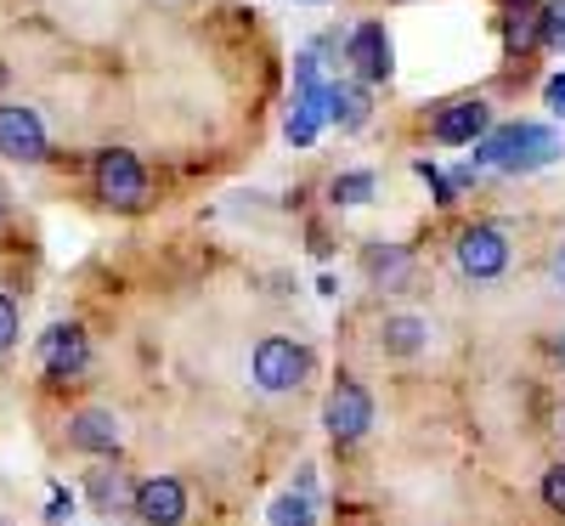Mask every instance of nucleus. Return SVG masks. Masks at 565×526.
I'll use <instances>...</instances> for the list:
<instances>
[{
    "mask_svg": "<svg viewBox=\"0 0 565 526\" xmlns=\"http://www.w3.org/2000/svg\"><path fill=\"white\" fill-rule=\"evenodd\" d=\"M481 159H487L492 170L526 176V170H543V165L559 159V136H554L548 125H532V119L498 125V130H487V141H481Z\"/></svg>",
    "mask_w": 565,
    "mask_h": 526,
    "instance_id": "nucleus-1",
    "label": "nucleus"
},
{
    "mask_svg": "<svg viewBox=\"0 0 565 526\" xmlns=\"http://www.w3.org/2000/svg\"><path fill=\"white\" fill-rule=\"evenodd\" d=\"M509 238H503V227H492V221H469L463 232H458V244H452V261H458V272L469 277V283H498L503 272H509Z\"/></svg>",
    "mask_w": 565,
    "mask_h": 526,
    "instance_id": "nucleus-2",
    "label": "nucleus"
},
{
    "mask_svg": "<svg viewBox=\"0 0 565 526\" xmlns=\"http://www.w3.org/2000/svg\"><path fill=\"white\" fill-rule=\"evenodd\" d=\"M90 181H97V199L114 210H141L148 204V170L130 148H103L97 165H90Z\"/></svg>",
    "mask_w": 565,
    "mask_h": 526,
    "instance_id": "nucleus-3",
    "label": "nucleus"
},
{
    "mask_svg": "<svg viewBox=\"0 0 565 526\" xmlns=\"http://www.w3.org/2000/svg\"><path fill=\"white\" fill-rule=\"evenodd\" d=\"M255 386L282 397V391H300L306 379H311V351L300 340H282V334H266V340L255 346Z\"/></svg>",
    "mask_w": 565,
    "mask_h": 526,
    "instance_id": "nucleus-4",
    "label": "nucleus"
},
{
    "mask_svg": "<svg viewBox=\"0 0 565 526\" xmlns=\"http://www.w3.org/2000/svg\"><path fill=\"white\" fill-rule=\"evenodd\" d=\"M322 424L334 442H362L367 424H373V391L362 379H340L334 391H328V408H322Z\"/></svg>",
    "mask_w": 565,
    "mask_h": 526,
    "instance_id": "nucleus-5",
    "label": "nucleus"
},
{
    "mask_svg": "<svg viewBox=\"0 0 565 526\" xmlns=\"http://www.w3.org/2000/svg\"><path fill=\"white\" fill-rule=\"evenodd\" d=\"M0 154L18 159V165H40L52 154V141H45V125L29 103H0Z\"/></svg>",
    "mask_w": 565,
    "mask_h": 526,
    "instance_id": "nucleus-6",
    "label": "nucleus"
},
{
    "mask_svg": "<svg viewBox=\"0 0 565 526\" xmlns=\"http://www.w3.org/2000/svg\"><path fill=\"white\" fill-rule=\"evenodd\" d=\"M130 515L141 526H181L186 520V487L175 482V475H148V482H136Z\"/></svg>",
    "mask_w": 565,
    "mask_h": 526,
    "instance_id": "nucleus-7",
    "label": "nucleus"
},
{
    "mask_svg": "<svg viewBox=\"0 0 565 526\" xmlns=\"http://www.w3.org/2000/svg\"><path fill=\"white\" fill-rule=\"evenodd\" d=\"M40 368H45V379H79V374L90 368L85 328H79V323H57V328L40 340Z\"/></svg>",
    "mask_w": 565,
    "mask_h": 526,
    "instance_id": "nucleus-8",
    "label": "nucleus"
},
{
    "mask_svg": "<svg viewBox=\"0 0 565 526\" xmlns=\"http://www.w3.org/2000/svg\"><path fill=\"white\" fill-rule=\"evenodd\" d=\"M119 413L114 408H79L68 419V448L74 453H90V459H114L119 453Z\"/></svg>",
    "mask_w": 565,
    "mask_h": 526,
    "instance_id": "nucleus-9",
    "label": "nucleus"
},
{
    "mask_svg": "<svg viewBox=\"0 0 565 526\" xmlns=\"http://www.w3.org/2000/svg\"><path fill=\"white\" fill-rule=\"evenodd\" d=\"M345 63H356V74H362V85H380V80H391V34H385V23H362L351 40H345Z\"/></svg>",
    "mask_w": 565,
    "mask_h": 526,
    "instance_id": "nucleus-10",
    "label": "nucleus"
},
{
    "mask_svg": "<svg viewBox=\"0 0 565 526\" xmlns=\"http://www.w3.org/2000/svg\"><path fill=\"white\" fill-rule=\"evenodd\" d=\"M487 125H492V114H487L481 97H458V103H447L436 114L430 130H436V141H447V148H469V141L487 136Z\"/></svg>",
    "mask_w": 565,
    "mask_h": 526,
    "instance_id": "nucleus-11",
    "label": "nucleus"
},
{
    "mask_svg": "<svg viewBox=\"0 0 565 526\" xmlns=\"http://www.w3.org/2000/svg\"><path fill=\"white\" fill-rule=\"evenodd\" d=\"M362 272L380 283V290H407L413 283V250L407 244H385L380 238V244L362 250Z\"/></svg>",
    "mask_w": 565,
    "mask_h": 526,
    "instance_id": "nucleus-12",
    "label": "nucleus"
},
{
    "mask_svg": "<svg viewBox=\"0 0 565 526\" xmlns=\"http://www.w3.org/2000/svg\"><path fill=\"white\" fill-rule=\"evenodd\" d=\"M85 498H90V509L97 515H130V504H136V482L125 470H90L85 475Z\"/></svg>",
    "mask_w": 565,
    "mask_h": 526,
    "instance_id": "nucleus-13",
    "label": "nucleus"
},
{
    "mask_svg": "<svg viewBox=\"0 0 565 526\" xmlns=\"http://www.w3.org/2000/svg\"><path fill=\"white\" fill-rule=\"evenodd\" d=\"M380 346H385V357H418L424 346H430V317L391 312V317L380 323Z\"/></svg>",
    "mask_w": 565,
    "mask_h": 526,
    "instance_id": "nucleus-14",
    "label": "nucleus"
},
{
    "mask_svg": "<svg viewBox=\"0 0 565 526\" xmlns=\"http://www.w3.org/2000/svg\"><path fill=\"white\" fill-rule=\"evenodd\" d=\"M322 114L334 119L340 130H362L367 125V85H356V80L322 85Z\"/></svg>",
    "mask_w": 565,
    "mask_h": 526,
    "instance_id": "nucleus-15",
    "label": "nucleus"
},
{
    "mask_svg": "<svg viewBox=\"0 0 565 526\" xmlns=\"http://www.w3.org/2000/svg\"><path fill=\"white\" fill-rule=\"evenodd\" d=\"M537 29H543V12L532 7V0H526V7H514V12H509V23H503L509 52H532V45H537Z\"/></svg>",
    "mask_w": 565,
    "mask_h": 526,
    "instance_id": "nucleus-16",
    "label": "nucleus"
},
{
    "mask_svg": "<svg viewBox=\"0 0 565 526\" xmlns=\"http://www.w3.org/2000/svg\"><path fill=\"white\" fill-rule=\"evenodd\" d=\"M367 199H373V176L367 170L334 176V204H367Z\"/></svg>",
    "mask_w": 565,
    "mask_h": 526,
    "instance_id": "nucleus-17",
    "label": "nucleus"
},
{
    "mask_svg": "<svg viewBox=\"0 0 565 526\" xmlns=\"http://www.w3.org/2000/svg\"><path fill=\"white\" fill-rule=\"evenodd\" d=\"M18 334H23V317H18V301L12 295H0V357H7L18 346Z\"/></svg>",
    "mask_w": 565,
    "mask_h": 526,
    "instance_id": "nucleus-18",
    "label": "nucleus"
},
{
    "mask_svg": "<svg viewBox=\"0 0 565 526\" xmlns=\"http://www.w3.org/2000/svg\"><path fill=\"white\" fill-rule=\"evenodd\" d=\"M543 45H554V52H565V0H554V7H543V29H537Z\"/></svg>",
    "mask_w": 565,
    "mask_h": 526,
    "instance_id": "nucleus-19",
    "label": "nucleus"
},
{
    "mask_svg": "<svg viewBox=\"0 0 565 526\" xmlns=\"http://www.w3.org/2000/svg\"><path fill=\"white\" fill-rule=\"evenodd\" d=\"M543 504H548L554 515H565V459H559L554 470H543Z\"/></svg>",
    "mask_w": 565,
    "mask_h": 526,
    "instance_id": "nucleus-20",
    "label": "nucleus"
},
{
    "mask_svg": "<svg viewBox=\"0 0 565 526\" xmlns=\"http://www.w3.org/2000/svg\"><path fill=\"white\" fill-rule=\"evenodd\" d=\"M271 520H277V526H311V515H306V504H300V498H277Z\"/></svg>",
    "mask_w": 565,
    "mask_h": 526,
    "instance_id": "nucleus-21",
    "label": "nucleus"
},
{
    "mask_svg": "<svg viewBox=\"0 0 565 526\" xmlns=\"http://www.w3.org/2000/svg\"><path fill=\"white\" fill-rule=\"evenodd\" d=\"M548 283H554V290L565 295V238H559V244L548 250Z\"/></svg>",
    "mask_w": 565,
    "mask_h": 526,
    "instance_id": "nucleus-22",
    "label": "nucleus"
},
{
    "mask_svg": "<svg viewBox=\"0 0 565 526\" xmlns=\"http://www.w3.org/2000/svg\"><path fill=\"white\" fill-rule=\"evenodd\" d=\"M548 108H554V114H565V74H559V80H548Z\"/></svg>",
    "mask_w": 565,
    "mask_h": 526,
    "instance_id": "nucleus-23",
    "label": "nucleus"
},
{
    "mask_svg": "<svg viewBox=\"0 0 565 526\" xmlns=\"http://www.w3.org/2000/svg\"><path fill=\"white\" fill-rule=\"evenodd\" d=\"M7 215H12V187L0 181V221H7Z\"/></svg>",
    "mask_w": 565,
    "mask_h": 526,
    "instance_id": "nucleus-24",
    "label": "nucleus"
},
{
    "mask_svg": "<svg viewBox=\"0 0 565 526\" xmlns=\"http://www.w3.org/2000/svg\"><path fill=\"white\" fill-rule=\"evenodd\" d=\"M548 351H554V362H559V368H565V328H559V334H554V346H548Z\"/></svg>",
    "mask_w": 565,
    "mask_h": 526,
    "instance_id": "nucleus-25",
    "label": "nucleus"
},
{
    "mask_svg": "<svg viewBox=\"0 0 565 526\" xmlns=\"http://www.w3.org/2000/svg\"><path fill=\"white\" fill-rule=\"evenodd\" d=\"M554 436H559V442H565V408H559V413H554Z\"/></svg>",
    "mask_w": 565,
    "mask_h": 526,
    "instance_id": "nucleus-26",
    "label": "nucleus"
},
{
    "mask_svg": "<svg viewBox=\"0 0 565 526\" xmlns=\"http://www.w3.org/2000/svg\"><path fill=\"white\" fill-rule=\"evenodd\" d=\"M0 85H7V69H0Z\"/></svg>",
    "mask_w": 565,
    "mask_h": 526,
    "instance_id": "nucleus-27",
    "label": "nucleus"
},
{
    "mask_svg": "<svg viewBox=\"0 0 565 526\" xmlns=\"http://www.w3.org/2000/svg\"><path fill=\"white\" fill-rule=\"evenodd\" d=\"M514 7H526V0H514Z\"/></svg>",
    "mask_w": 565,
    "mask_h": 526,
    "instance_id": "nucleus-28",
    "label": "nucleus"
}]
</instances>
